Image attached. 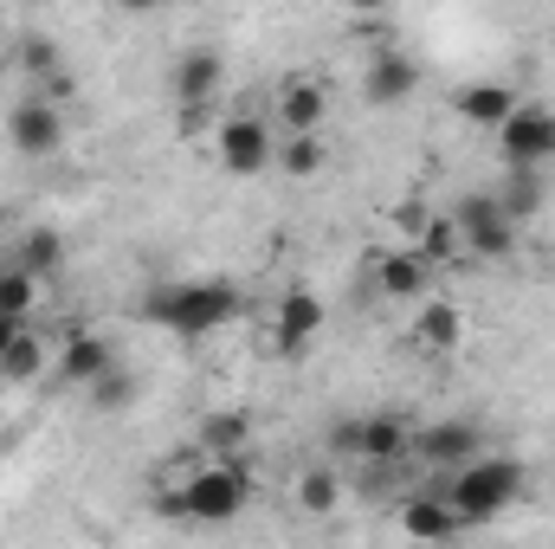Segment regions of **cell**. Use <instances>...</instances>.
Returning a JSON list of instances; mask_svg holds the SVG:
<instances>
[{
	"instance_id": "obj_4",
	"label": "cell",
	"mask_w": 555,
	"mask_h": 549,
	"mask_svg": "<svg viewBox=\"0 0 555 549\" xmlns=\"http://www.w3.org/2000/svg\"><path fill=\"white\" fill-rule=\"evenodd\" d=\"M452 227H459V240H465V259H485V266H511V259H517L524 227L491 201V188L459 194V201H452Z\"/></svg>"
},
{
	"instance_id": "obj_9",
	"label": "cell",
	"mask_w": 555,
	"mask_h": 549,
	"mask_svg": "<svg viewBox=\"0 0 555 549\" xmlns=\"http://www.w3.org/2000/svg\"><path fill=\"white\" fill-rule=\"evenodd\" d=\"M65 111H52L46 98H33V91H20L13 104H7V142H13V155L20 162H52L59 149H65Z\"/></svg>"
},
{
	"instance_id": "obj_27",
	"label": "cell",
	"mask_w": 555,
	"mask_h": 549,
	"mask_svg": "<svg viewBox=\"0 0 555 549\" xmlns=\"http://www.w3.org/2000/svg\"><path fill=\"white\" fill-rule=\"evenodd\" d=\"M414 253L433 266V272H446V266H465V240H459V227H452V214H439V220H426L414 240Z\"/></svg>"
},
{
	"instance_id": "obj_20",
	"label": "cell",
	"mask_w": 555,
	"mask_h": 549,
	"mask_svg": "<svg viewBox=\"0 0 555 549\" xmlns=\"http://www.w3.org/2000/svg\"><path fill=\"white\" fill-rule=\"evenodd\" d=\"M401 537H414V544H452L459 537V518H452V505H446L439 485L433 491H414L401 505Z\"/></svg>"
},
{
	"instance_id": "obj_17",
	"label": "cell",
	"mask_w": 555,
	"mask_h": 549,
	"mask_svg": "<svg viewBox=\"0 0 555 549\" xmlns=\"http://www.w3.org/2000/svg\"><path fill=\"white\" fill-rule=\"evenodd\" d=\"M194 452L214 459V465H246V452H253V413L246 408H214L201 420Z\"/></svg>"
},
{
	"instance_id": "obj_16",
	"label": "cell",
	"mask_w": 555,
	"mask_h": 549,
	"mask_svg": "<svg viewBox=\"0 0 555 549\" xmlns=\"http://www.w3.org/2000/svg\"><path fill=\"white\" fill-rule=\"evenodd\" d=\"M343 498H349V485H343V465H330V459H310V465H297V478H291V505H297V518H310V524H330V518L343 511Z\"/></svg>"
},
{
	"instance_id": "obj_24",
	"label": "cell",
	"mask_w": 555,
	"mask_h": 549,
	"mask_svg": "<svg viewBox=\"0 0 555 549\" xmlns=\"http://www.w3.org/2000/svg\"><path fill=\"white\" fill-rule=\"evenodd\" d=\"M46 375H52V349H46L39 330H26V336L0 356V382H7V388H33V382H46Z\"/></svg>"
},
{
	"instance_id": "obj_28",
	"label": "cell",
	"mask_w": 555,
	"mask_h": 549,
	"mask_svg": "<svg viewBox=\"0 0 555 549\" xmlns=\"http://www.w3.org/2000/svg\"><path fill=\"white\" fill-rule=\"evenodd\" d=\"M0 310L20 317V323H33V310H39V278H26L20 266H7V272H0Z\"/></svg>"
},
{
	"instance_id": "obj_3",
	"label": "cell",
	"mask_w": 555,
	"mask_h": 549,
	"mask_svg": "<svg viewBox=\"0 0 555 549\" xmlns=\"http://www.w3.org/2000/svg\"><path fill=\"white\" fill-rule=\"evenodd\" d=\"M142 317L168 323L181 336H207V330H220V323L240 317V291L233 284H168V291L142 297Z\"/></svg>"
},
{
	"instance_id": "obj_29",
	"label": "cell",
	"mask_w": 555,
	"mask_h": 549,
	"mask_svg": "<svg viewBox=\"0 0 555 549\" xmlns=\"http://www.w3.org/2000/svg\"><path fill=\"white\" fill-rule=\"evenodd\" d=\"M323 446H330V465H356V446H362V413H336V420H330V433H323Z\"/></svg>"
},
{
	"instance_id": "obj_5",
	"label": "cell",
	"mask_w": 555,
	"mask_h": 549,
	"mask_svg": "<svg viewBox=\"0 0 555 549\" xmlns=\"http://www.w3.org/2000/svg\"><path fill=\"white\" fill-rule=\"evenodd\" d=\"M278 155V130L266 111H233V117H220L214 124V162L227 168V175H266Z\"/></svg>"
},
{
	"instance_id": "obj_30",
	"label": "cell",
	"mask_w": 555,
	"mask_h": 549,
	"mask_svg": "<svg viewBox=\"0 0 555 549\" xmlns=\"http://www.w3.org/2000/svg\"><path fill=\"white\" fill-rule=\"evenodd\" d=\"M26 330H33V323H20V317H7V310H0V356H7V349L26 336Z\"/></svg>"
},
{
	"instance_id": "obj_6",
	"label": "cell",
	"mask_w": 555,
	"mask_h": 549,
	"mask_svg": "<svg viewBox=\"0 0 555 549\" xmlns=\"http://www.w3.org/2000/svg\"><path fill=\"white\" fill-rule=\"evenodd\" d=\"M330 111H336V98H330V78H317V72H297V78H278L272 91V130L278 137H323L330 130Z\"/></svg>"
},
{
	"instance_id": "obj_21",
	"label": "cell",
	"mask_w": 555,
	"mask_h": 549,
	"mask_svg": "<svg viewBox=\"0 0 555 549\" xmlns=\"http://www.w3.org/2000/svg\"><path fill=\"white\" fill-rule=\"evenodd\" d=\"M13 266L46 284V278L65 266V233H59V227H26V233L13 240Z\"/></svg>"
},
{
	"instance_id": "obj_25",
	"label": "cell",
	"mask_w": 555,
	"mask_h": 549,
	"mask_svg": "<svg viewBox=\"0 0 555 549\" xmlns=\"http://www.w3.org/2000/svg\"><path fill=\"white\" fill-rule=\"evenodd\" d=\"M137 401H142V375H137V369H124V362H117L111 375H98V382L85 388V408L104 413V420H111V413H130Z\"/></svg>"
},
{
	"instance_id": "obj_22",
	"label": "cell",
	"mask_w": 555,
	"mask_h": 549,
	"mask_svg": "<svg viewBox=\"0 0 555 549\" xmlns=\"http://www.w3.org/2000/svg\"><path fill=\"white\" fill-rule=\"evenodd\" d=\"M491 201H498L517 227H530V220L543 214V201H550V181L530 175V168H504V188H491Z\"/></svg>"
},
{
	"instance_id": "obj_19",
	"label": "cell",
	"mask_w": 555,
	"mask_h": 549,
	"mask_svg": "<svg viewBox=\"0 0 555 549\" xmlns=\"http://www.w3.org/2000/svg\"><path fill=\"white\" fill-rule=\"evenodd\" d=\"M414 349H426L433 362H446V356L465 349V310L452 297H426L414 310Z\"/></svg>"
},
{
	"instance_id": "obj_14",
	"label": "cell",
	"mask_w": 555,
	"mask_h": 549,
	"mask_svg": "<svg viewBox=\"0 0 555 549\" xmlns=\"http://www.w3.org/2000/svg\"><path fill=\"white\" fill-rule=\"evenodd\" d=\"M517 104H524V91L517 85H504V78H472V85H459L452 91V111H459V124H472V130H504L511 117H517Z\"/></svg>"
},
{
	"instance_id": "obj_10",
	"label": "cell",
	"mask_w": 555,
	"mask_h": 549,
	"mask_svg": "<svg viewBox=\"0 0 555 549\" xmlns=\"http://www.w3.org/2000/svg\"><path fill=\"white\" fill-rule=\"evenodd\" d=\"M220 91H227V59H220L214 46L175 52V65H168V98H175L181 111H214Z\"/></svg>"
},
{
	"instance_id": "obj_23",
	"label": "cell",
	"mask_w": 555,
	"mask_h": 549,
	"mask_svg": "<svg viewBox=\"0 0 555 549\" xmlns=\"http://www.w3.org/2000/svg\"><path fill=\"white\" fill-rule=\"evenodd\" d=\"M272 168L284 181H317V175H330V137H278Z\"/></svg>"
},
{
	"instance_id": "obj_7",
	"label": "cell",
	"mask_w": 555,
	"mask_h": 549,
	"mask_svg": "<svg viewBox=\"0 0 555 549\" xmlns=\"http://www.w3.org/2000/svg\"><path fill=\"white\" fill-rule=\"evenodd\" d=\"M498 155H504V168H530V175L555 168V104L524 98L517 117L498 130Z\"/></svg>"
},
{
	"instance_id": "obj_8",
	"label": "cell",
	"mask_w": 555,
	"mask_h": 549,
	"mask_svg": "<svg viewBox=\"0 0 555 549\" xmlns=\"http://www.w3.org/2000/svg\"><path fill=\"white\" fill-rule=\"evenodd\" d=\"M491 452V439H485V426L478 420H465V413H446V420H433V426H414V459L426 472H459V465H472V459H485Z\"/></svg>"
},
{
	"instance_id": "obj_13",
	"label": "cell",
	"mask_w": 555,
	"mask_h": 549,
	"mask_svg": "<svg viewBox=\"0 0 555 549\" xmlns=\"http://www.w3.org/2000/svg\"><path fill=\"white\" fill-rule=\"evenodd\" d=\"M369 284L388 304H426L433 297V266L420 259L414 246H375L369 253Z\"/></svg>"
},
{
	"instance_id": "obj_1",
	"label": "cell",
	"mask_w": 555,
	"mask_h": 549,
	"mask_svg": "<svg viewBox=\"0 0 555 549\" xmlns=\"http://www.w3.org/2000/svg\"><path fill=\"white\" fill-rule=\"evenodd\" d=\"M246 505H253V465H214V459H201L181 485H162V498H155L162 518L201 524V531L246 518Z\"/></svg>"
},
{
	"instance_id": "obj_31",
	"label": "cell",
	"mask_w": 555,
	"mask_h": 549,
	"mask_svg": "<svg viewBox=\"0 0 555 549\" xmlns=\"http://www.w3.org/2000/svg\"><path fill=\"white\" fill-rule=\"evenodd\" d=\"M7 266H13V246H7V240H0V272H7Z\"/></svg>"
},
{
	"instance_id": "obj_15",
	"label": "cell",
	"mask_w": 555,
	"mask_h": 549,
	"mask_svg": "<svg viewBox=\"0 0 555 549\" xmlns=\"http://www.w3.org/2000/svg\"><path fill=\"white\" fill-rule=\"evenodd\" d=\"M414 459V426L401 408H369L362 413V446H356V465H401Z\"/></svg>"
},
{
	"instance_id": "obj_26",
	"label": "cell",
	"mask_w": 555,
	"mask_h": 549,
	"mask_svg": "<svg viewBox=\"0 0 555 549\" xmlns=\"http://www.w3.org/2000/svg\"><path fill=\"white\" fill-rule=\"evenodd\" d=\"M13 65L26 72V91H33V85H46V78H52L59 65H72V59L59 52V39H46V33H20V39H13Z\"/></svg>"
},
{
	"instance_id": "obj_11",
	"label": "cell",
	"mask_w": 555,
	"mask_h": 549,
	"mask_svg": "<svg viewBox=\"0 0 555 549\" xmlns=\"http://www.w3.org/2000/svg\"><path fill=\"white\" fill-rule=\"evenodd\" d=\"M420 78H426V72H420L414 52L382 46V52H369V65H362V104H375V111H401V104H414Z\"/></svg>"
},
{
	"instance_id": "obj_18",
	"label": "cell",
	"mask_w": 555,
	"mask_h": 549,
	"mask_svg": "<svg viewBox=\"0 0 555 549\" xmlns=\"http://www.w3.org/2000/svg\"><path fill=\"white\" fill-rule=\"evenodd\" d=\"M111 369H117V349H111L104 330H78V336L52 356V375H59L65 388H91V382L111 375Z\"/></svg>"
},
{
	"instance_id": "obj_2",
	"label": "cell",
	"mask_w": 555,
	"mask_h": 549,
	"mask_svg": "<svg viewBox=\"0 0 555 549\" xmlns=\"http://www.w3.org/2000/svg\"><path fill=\"white\" fill-rule=\"evenodd\" d=\"M439 491H446L459 531H485V524H498V518L530 491V465H524L517 452H485V459L459 465Z\"/></svg>"
},
{
	"instance_id": "obj_12",
	"label": "cell",
	"mask_w": 555,
	"mask_h": 549,
	"mask_svg": "<svg viewBox=\"0 0 555 549\" xmlns=\"http://www.w3.org/2000/svg\"><path fill=\"white\" fill-rule=\"evenodd\" d=\"M323 330H330L323 297H317V291H304V284H291V291L278 297V310H272V349L284 356V362H297Z\"/></svg>"
}]
</instances>
